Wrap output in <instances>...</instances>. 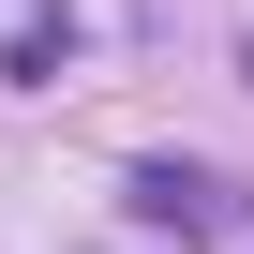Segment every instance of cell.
<instances>
[{
	"instance_id": "1",
	"label": "cell",
	"mask_w": 254,
	"mask_h": 254,
	"mask_svg": "<svg viewBox=\"0 0 254 254\" xmlns=\"http://www.w3.org/2000/svg\"><path fill=\"white\" fill-rule=\"evenodd\" d=\"M120 224H150V239H239V180H224V165L150 150L135 180H120Z\"/></svg>"
},
{
	"instance_id": "2",
	"label": "cell",
	"mask_w": 254,
	"mask_h": 254,
	"mask_svg": "<svg viewBox=\"0 0 254 254\" xmlns=\"http://www.w3.org/2000/svg\"><path fill=\"white\" fill-rule=\"evenodd\" d=\"M0 75H15V90H60V75H75V30H60V15L15 30V45H0Z\"/></svg>"
}]
</instances>
